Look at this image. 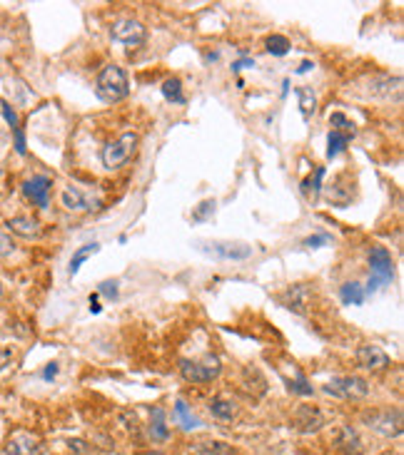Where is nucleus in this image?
I'll list each match as a JSON object with an SVG mask.
<instances>
[{
    "mask_svg": "<svg viewBox=\"0 0 404 455\" xmlns=\"http://www.w3.org/2000/svg\"><path fill=\"white\" fill-rule=\"evenodd\" d=\"M357 92L364 97H372V100H392V95L399 97V92H402V80L384 75V72H377V75L359 82Z\"/></svg>",
    "mask_w": 404,
    "mask_h": 455,
    "instance_id": "423d86ee",
    "label": "nucleus"
},
{
    "mask_svg": "<svg viewBox=\"0 0 404 455\" xmlns=\"http://www.w3.org/2000/svg\"><path fill=\"white\" fill-rule=\"evenodd\" d=\"M280 303L285 309L295 311V314H305L307 306L312 303V288L307 283H295V286H290L287 291L280 293Z\"/></svg>",
    "mask_w": 404,
    "mask_h": 455,
    "instance_id": "9b49d317",
    "label": "nucleus"
},
{
    "mask_svg": "<svg viewBox=\"0 0 404 455\" xmlns=\"http://www.w3.org/2000/svg\"><path fill=\"white\" fill-rule=\"evenodd\" d=\"M297 97H300V107H302V115L305 117H312L315 110H317V97L310 87H297Z\"/></svg>",
    "mask_w": 404,
    "mask_h": 455,
    "instance_id": "bb28decb",
    "label": "nucleus"
},
{
    "mask_svg": "<svg viewBox=\"0 0 404 455\" xmlns=\"http://www.w3.org/2000/svg\"><path fill=\"white\" fill-rule=\"evenodd\" d=\"M6 455H43V445L28 430H16L6 443Z\"/></svg>",
    "mask_w": 404,
    "mask_h": 455,
    "instance_id": "f8f14e48",
    "label": "nucleus"
},
{
    "mask_svg": "<svg viewBox=\"0 0 404 455\" xmlns=\"http://www.w3.org/2000/svg\"><path fill=\"white\" fill-rule=\"evenodd\" d=\"M50 187H53V179L45 177V174H38V177L33 179H26L21 189L28 202H33L40 209H48V204H50Z\"/></svg>",
    "mask_w": 404,
    "mask_h": 455,
    "instance_id": "9d476101",
    "label": "nucleus"
},
{
    "mask_svg": "<svg viewBox=\"0 0 404 455\" xmlns=\"http://www.w3.org/2000/svg\"><path fill=\"white\" fill-rule=\"evenodd\" d=\"M150 438L158 440V443L170 438V430L168 425H165V410L160 408V405L150 408Z\"/></svg>",
    "mask_w": 404,
    "mask_h": 455,
    "instance_id": "412c9836",
    "label": "nucleus"
},
{
    "mask_svg": "<svg viewBox=\"0 0 404 455\" xmlns=\"http://www.w3.org/2000/svg\"><path fill=\"white\" fill-rule=\"evenodd\" d=\"M329 127H334L332 132H339V135H347V137L357 135V125H354L344 112H332V115H329Z\"/></svg>",
    "mask_w": 404,
    "mask_h": 455,
    "instance_id": "b1692460",
    "label": "nucleus"
},
{
    "mask_svg": "<svg viewBox=\"0 0 404 455\" xmlns=\"http://www.w3.org/2000/svg\"><path fill=\"white\" fill-rule=\"evenodd\" d=\"M163 97L168 102H175V105H182L185 102V95H182V82L178 77H168L163 82Z\"/></svg>",
    "mask_w": 404,
    "mask_h": 455,
    "instance_id": "a878e982",
    "label": "nucleus"
},
{
    "mask_svg": "<svg viewBox=\"0 0 404 455\" xmlns=\"http://www.w3.org/2000/svg\"><path fill=\"white\" fill-rule=\"evenodd\" d=\"M369 269H372V276H369V283H367V288H364V293L377 291V288L387 286V283L394 279L392 254H389L384 247H372V252H369Z\"/></svg>",
    "mask_w": 404,
    "mask_h": 455,
    "instance_id": "7ed1b4c3",
    "label": "nucleus"
},
{
    "mask_svg": "<svg viewBox=\"0 0 404 455\" xmlns=\"http://www.w3.org/2000/svg\"><path fill=\"white\" fill-rule=\"evenodd\" d=\"M67 445H70V450H72V453H77V455H87L92 450L90 445L85 443V440H70Z\"/></svg>",
    "mask_w": 404,
    "mask_h": 455,
    "instance_id": "f704fd0d",
    "label": "nucleus"
},
{
    "mask_svg": "<svg viewBox=\"0 0 404 455\" xmlns=\"http://www.w3.org/2000/svg\"><path fill=\"white\" fill-rule=\"evenodd\" d=\"M349 140H352V137L339 135V132H329V137H327V157L332 159V157H337L339 152H344V147L349 145Z\"/></svg>",
    "mask_w": 404,
    "mask_h": 455,
    "instance_id": "cd10ccee",
    "label": "nucleus"
},
{
    "mask_svg": "<svg viewBox=\"0 0 404 455\" xmlns=\"http://www.w3.org/2000/svg\"><path fill=\"white\" fill-rule=\"evenodd\" d=\"M210 252L217 254L220 259H232V262H242V259L252 257V247L247 244H232V242H215L210 244Z\"/></svg>",
    "mask_w": 404,
    "mask_h": 455,
    "instance_id": "dca6fc26",
    "label": "nucleus"
},
{
    "mask_svg": "<svg viewBox=\"0 0 404 455\" xmlns=\"http://www.w3.org/2000/svg\"><path fill=\"white\" fill-rule=\"evenodd\" d=\"M324 393L344 400H359L369 393V383L359 376H337L329 383H324Z\"/></svg>",
    "mask_w": 404,
    "mask_h": 455,
    "instance_id": "0eeeda50",
    "label": "nucleus"
},
{
    "mask_svg": "<svg viewBox=\"0 0 404 455\" xmlns=\"http://www.w3.org/2000/svg\"><path fill=\"white\" fill-rule=\"evenodd\" d=\"M192 450L195 455H240V450L232 448L230 443H222V440H197Z\"/></svg>",
    "mask_w": 404,
    "mask_h": 455,
    "instance_id": "a211bd4d",
    "label": "nucleus"
},
{
    "mask_svg": "<svg viewBox=\"0 0 404 455\" xmlns=\"http://www.w3.org/2000/svg\"><path fill=\"white\" fill-rule=\"evenodd\" d=\"M354 359H357L359 369H364V371H384L389 366V356L374 344L359 346L357 354H354Z\"/></svg>",
    "mask_w": 404,
    "mask_h": 455,
    "instance_id": "2eb2a0df",
    "label": "nucleus"
},
{
    "mask_svg": "<svg viewBox=\"0 0 404 455\" xmlns=\"http://www.w3.org/2000/svg\"><path fill=\"white\" fill-rule=\"evenodd\" d=\"M0 115L6 117V122L11 125L13 135H16V150H18V155H26V135H23V127H21V122H18L16 110H13V107L8 105L6 100H0Z\"/></svg>",
    "mask_w": 404,
    "mask_h": 455,
    "instance_id": "f3484780",
    "label": "nucleus"
},
{
    "mask_svg": "<svg viewBox=\"0 0 404 455\" xmlns=\"http://www.w3.org/2000/svg\"><path fill=\"white\" fill-rule=\"evenodd\" d=\"M322 177H324V167H317L315 169V177H310V179L302 182V192L310 194V189H312V194H317L320 187H322Z\"/></svg>",
    "mask_w": 404,
    "mask_h": 455,
    "instance_id": "2f4dec72",
    "label": "nucleus"
},
{
    "mask_svg": "<svg viewBox=\"0 0 404 455\" xmlns=\"http://www.w3.org/2000/svg\"><path fill=\"white\" fill-rule=\"evenodd\" d=\"M55 376H58V364L53 361V364H48V369L43 371V378H45V381H53Z\"/></svg>",
    "mask_w": 404,
    "mask_h": 455,
    "instance_id": "4c0bfd02",
    "label": "nucleus"
},
{
    "mask_svg": "<svg viewBox=\"0 0 404 455\" xmlns=\"http://www.w3.org/2000/svg\"><path fill=\"white\" fill-rule=\"evenodd\" d=\"M0 293H3V283H0Z\"/></svg>",
    "mask_w": 404,
    "mask_h": 455,
    "instance_id": "79ce46f5",
    "label": "nucleus"
},
{
    "mask_svg": "<svg viewBox=\"0 0 404 455\" xmlns=\"http://www.w3.org/2000/svg\"><path fill=\"white\" fill-rule=\"evenodd\" d=\"M265 47H267V52L270 55H277V57H282V55H287L290 52V40H287L285 35H270L267 38V43H265Z\"/></svg>",
    "mask_w": 404,
    "mask_h": 455,
    "instance_id": "c85d7f7f",
    "label": "nucleus"
},
{
    "mask_svg": "<svg viewBox=\"0 0 404 455\" xmlns=\"http://www.w3.org/2000/svg\"><path fill=\"white\" fill-rule=\"evenodd\" d=\"M255 65V60H240V62H235V65H232V70H242V67H252Z\"/></svg>",
    "mask_w": 404,
    "mask_h": 455,
    "instance_id": "58836bf2",
    "label": "nucleus"
},
{
    "mask_svg": "<svg viewBox=\"0 0 404 455\" xmlns=\"http://www.w3.org/2000/svg\"><path fill=\"white\" fill-rule=\"evenodd\" d=\"M180 373L187 383L202 386V383H212L217 376L222 373V364L217 356L207 354L205 359H182L180 361Z\"/></svg>",
    "mask_w": 404,
    "mask_h": 455,
    "instance_id": "f03ea898",
    "label": "nucleus"
},
{
    "mask_svg": "<svg viewBox=\"0 0 404 455\" xmlns=\"http://www.w3.org/2000/svg\"><path fill=\"white\" fill-rule=\"evenodd\" d=\"M210 413L215 415L217 420H232L237 415V403L232 398H227V395H215V398L210 400Z\"/></svg>",
    "mask_w": 404,
    "mask_h": 455,
    "instance_id": "aec40b11",
    "label": "nucleus"
},
{
    "mask_svg": "<svg viewBox=\"0 0 404 455\" xmlns=\"http://www.w3.org/2000/svg\"><path fill=\"white\" fill-rule=\"evenodd\" d=\"M13 252H16V242H13L6 232H0V259L11 257Z\"/></svg>",
    "mask_w": 404,
    "mask_h": 455,
    "instance_id": "473e14b6",
    "label": "nucleus"
},
{
    "mask_svg": "<svg viewBox=\"0 0 404 455\" xmlns=\"http://www.w3.org/2000/svg\"><path fill=\"white\" fill-rule=\"evenodd\" d=\"M212 214H215V199H205V202L192 212V222H205Z\"/></svg>",
    "mask_w": 404,
    "mask_h": 455,
    "instance_id": "7c9ffc66",
    "label": "nucleus"
},
{
    "mask_svg": "<svg viewBox=\"0 0 404 455\" xmlns=\"http://www.w3.org/2000/svg\"><path fill=\"white\" fill-rule=\"evenodd\" d=\"M8 229H11L13 234H21V237L26 239H36L38 234H40V224H38V219L33 217H13L8 219Z\"/></svg>",
    "mask_w": 404,
    "mask_h": 455,
    "instance_id": "6ab92c4d",
    "label": "nucleus"
},
{
    "mask_svg": "<svg viewBox=\"0 0 404 455\" xmlns=\"http://www.w3.org/2000/svg\"><path fill=\"white\" fill-rule=\"evenodd\" d=\"M138 142L140 137L135 132H125L120 135L115 142H110L103 150V164L108 169H120L123 164H128L133 159V155L138 152Z\"/></svg>",
    "mask_w": 404,
    "mask_h": 455,
    "instance_id": "20e7f679",
    "label": "nucleus"
},
{
    "mask_svg": "<svg viewBox=\"0 0 404 455\" xmlns=\"http://www.w3.org/2000/svg\"><path fill=\"white\" fill-rule=\"evenodd\" d=\"M329 443H332L334 455H362L364 453V440L359 438L357 428H352V425H339V428H334Z\"/></svg>",
    "mask_w": 404,
    "mask_h": 455,
    "instance_id": "6e6552de",
    "label": "nucleus"
},
{
    "mask_svg": "<svg viewBox=\"0 0 404 455\" xmlns=\"http://www.w3.org/2000/svg\"><path fill=\"white\" fill-rule=\"evenodd\" d=\"M110 35H113L115 43L125 45L128 50H135V47H140L145 43L148 30H145V26L138 21H118L113 26V30H110Z\"/></svg>",
    "mask_w": 404,
    "mask_h": 455,
    "instance_id": "1a4fd4ad",
    "label": "nucleus"
},
{
    "mask_svg": "<svg viewBox=\"0 0 404 455\" xmlns=\"http://www.w3.org/2000/svg\"><path fill=\"white\" fill-rule=\"evenodd\" d=\"M143 455H165V453H158V450H150V453H143Z\"/></svg>",
    "mask_w": 404,
    "mask_h": 455,
    "instance_id": "a19ab883",
    "label": "nucleus"
},
{
    "mask_svg": "<svg viewBox=\"0 0 404 455\" xmlns=\"http://www.w3.org/2000/svg\"><path fill=\"white\" fill-rule=\"evenodd\" d=\"M60 202H62V207H65L67 212H95V209H100V199L90 197V194H85L82 189H77V187H65V189H62Z\"/></svg>",
    "mask_w": 404,
    "mask_h": 455,
    "instance_id": "4468645a",
    "label": "nucleus"
},
{
    "mask_svg": "<svg viewBox=\"0 0 404 455\" xmlns=\"http://www.w3.org/2000/svg\"><path fill=\"white\" fill-rule=\"evenodd\" d=\"M95 95L100 97L103 102L113 105V102H120L130 95V80L128 72L118 65H105L103 70L97 72L95 80Z\"/></svg>",
    "mask_w": 404,
    "mask_h": 455,
    "instance_id": "f257e3e1",
    "label": "nucleus"
},
{
    "mask_svg": "<svg viewBox=\"0 0 404 455\" xmlns=\"http://www.w3.org/2000/svg\"><path fill=\"white\" fill-rule=\"evenodd\" d=\"M97 252H100V244H97V242H92V244H85V247H80L75 254H72L70 264H67V274H70V276H75V274L80 271L82 264H85L87 259H90L92 254H97Z\"/></svg>",
    "mask_w": 404,
    "mask_h": 455,
    "instance_id": "5701e85b",
    "label": "nucleus"
},
{
    "mask_svg": "<svg viewBox=\"0 0 404 455\" xmlns=\"http://www.w3.org/2000/svg\"><path fill=\"white\" fill-rule=\"evenodd\" d=\"M13 361V349H0V371L6 369V366H11Z\"/></svg>",
    "mask_w": 404,
    "mask_h": 455,
    "instance_id": "e433bc0d",
    "label": "nucleus"
},
{
    "mask_svg": "<svg viewBox=\"0 0 404 455\" xmlns=\"http://www.w3.org/2000/svg\"><path fill=\"white\" fill-rule=\"evenodd\" d=\"M367 428L374 433L384 435V438H397L402 435V410L399 408H374L362 415Z\"/></svg>",
    "mask_w": 404,
    "mask_h": 455,
    "instance_id": "39448f33",
    "label": "nucleus"
},
{
    "mask_svg": "<svg viewBox=\"0 0 404 455\" xmlns=\"http://www.w3.org/2000/svg\"><path fill=\"white\" fill-rule=\"evenodd\" d=\"M115 286H118L115 281H103V283H100V293H105L108 298H115V296H118V288H115Z\"/></svg>",
    "mask_w": 404,
    "mask_h": 455,
    "instance_id": "c9c22d12",
    "label": "nucleus"
},
{
    "mask_svg": "<svg viewBox=\"0 0 404 455\" xmlns=\"http://www.w3.org/2000/svg\"><path fill=\"white\" fill-rule=\"evenodd\" d=\"M175 420H178V423L182 425L185 430H192V428H197V425H200V420L195 418L192 413H190L187 403H185L182 398L175 400Z\"/></svg>",
    "mask_w": 404,
    "mask_h": 455,
    "instance_id": "393cba45",
    "label": "nucleus"
},
{
    "mask_svg": "<svg viewBox=\"0 0 404 455\" xmlns=\"http://www.w3.org/2000/svg\"><path fill=\"white\" fill-rule=\"evenodd\" d=\"M292 423L300 433L310 435V433H317L320 428L324 425V415L317 405H300L292 415Z\"/></svg>",
    "mask_w": 404,
    "mask_h": 455,
    "instance_id": "ddd939ff",
    "label": "nucleus"
},
{
    "mask_svg": "<svg viewBox=\"0 0 404 455\" xmlns=\"http://www.w3.org/2000/svg\"><path fill=\"white\" fill-rule=\"evenodd\" d=\"M339 296H342L344 306H362L364 298H367V293H364L362 283L347 281V283H342V288H339Z\"/></svg>",
    "mask_w": 404,
    "mask_h": 455,
    "instance_id": "4be33fe9",
    "label": "nucleus"
},
{
    "mask_svg": "<svg viewBox=\"0 0 404 455\" xmlns=\"http://www.w3.org/2000/svg\"><path fill=\"white\" fill-rule=\"evenodd\" d=\"M287 388H290L292 393H300V395H312V386L307 383V378H305V373H300V371H297L295 381H287Z\"/></svg>",
    "mask_w": 404,
    "mask_h": 455,
    "instance_id": "c756f323",
    "label": "nucleus"
},
{
    "mask_svg": "<svg viewBox=\"0 0 404 455\" xmlns=\"http://www.w3.org/2000/svg\"><path fill=\"white\" fill-rule=\"evenodd\" d=\"M312 67H315V65H312V62H310V60H305V62H302V65H300V67H297V72H307V70H312Z\"/></svg>",
    "mask_w": 404,
    "mask_h": 455,
    "instance_id": "ea45409f",
    "label": "nucleus"
},
{
    "mask_svg": "<svg viewBox=\"0 0 404 455\" xmlns=\"http://www.w3.org/2000/svg\"><path fill=\"white\" fill-rule=\"evenodd\" d=\"M327 242H329L327 234H315V237L305 239V247H307V249H317V247H324Z\"/></svg>",
    "mask_w": 404,
    "mask_h": 455,
    "instance_id": "72a5a7b5",
    "label": "nucleus"
}]
</instances>
